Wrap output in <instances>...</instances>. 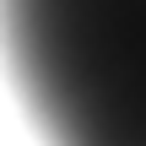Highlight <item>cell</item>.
<instances>
[{"instance_id": "obj_1", "label": "cell", "mask_w": 146, "mask_h": 146, "mask_svg": "<svg viewBox=\"0 0 146 146\" xmlns=\"http://www.w3.org/2000/svg\"><path fill=\"white\" fill-rule=\"evenodd\" d=\"M0 49L43 146H146V0H0Z\"/></svg>"}]
</instances>
